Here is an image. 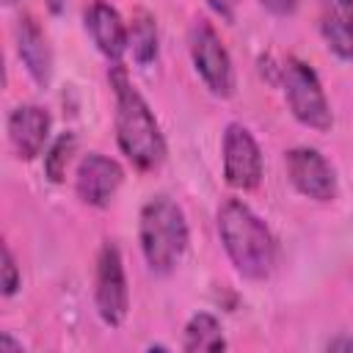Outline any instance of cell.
I'll return each instance as SVG.
<instances>
[{
    "mask_svg": "<svg viewBox=\"0 0 353 353\" xmlns=\"http://www.w3.org/2000/svg\"><path fill=\"white\" fill-rule=\"evenodd\" d=\"M270 14H276V17H287V14H292L295 11V6H298V0H259Z\"/></svg>",
    "mask_w": 353,
    "mask_h": 353,
    "instance_id": "obj_18",
    "label": "cell"
},
{
    "mask_svg": "<svg viewBox=\"0 0 353 353\" xmlns=\"http://www.w3.org/2000/svg\"><path fill=\"white\" fill-rule=\"evenodd\" d=\"M130 47L138 63H149L157 55V28H154V19L143 11L135 17L130 28Z\"/></svg>",
    "mask_w": 353,
    "mask_h": 353,
    "instance_id": "obj_15",
    "label": "cell"
},
{
    "mask_svg": "<svg viewBox=\"0 0 353 353\" xmlns=\"http://www.w3.org/2000/svg\"><path fill=\"white\" fill-rule=\"evenodd\" d=\"M237 3H240V0H207V6H210L218 17H223V19H232V17H234Z\"/></svg>",
    "mask_w": 353,
    "mask_h": 353,
    "instance_id": "obj_19",
    "label": "cell"
},
{
    "mask_svg": "<svg viewBox=\"0 0 353 353\" xmlns=\"http://www.w3.org/2000/svg\"><path fill=\"white\" fill-rule=\"evenodd\" d=\"M110 85L116 97V141L127 160L141 171H154L165 160V138L154 113L141 91L130 83L121 63L110 69Z\"/></svg>",
    "mask_w": 353,
    "mask_h": 353,
    "instance_id": "obj_1",
    "label": "cell"
},
{
    "mask_svg": "<svg viewBox=\"0 0 353 353\" xmlns=\"http://www.w3.org/2000/svg\"><path fill=\"white\" fill-rule=\"evenodd\" d=\"M85 30H88L91 41L97 44V50L108 61H113V63H119L121 55L130 47V30H127L124 19L105 0H94L88 6V11H85Z\"/></svg>",
    "mask_w": 353,
    "mask_h": 353,
    "instance_id": "obj_10",
    "label": "cell"
},
{
    "mask_svg": "<svg viewBox=\"0 0 353 353\" xmlns=\"http://www.w3.org/2000/svg\"><path fill=\"white\" fill-rule=\"evenodd\" d=\"M94 301L97 312L105 325L116 328L124 323L127 309H130V290H127V276H124V262L116 248V243H105L97 256V287H94Z\"/></svg>",
    "mask_w": 353,
    "mask_h": 353,
    "instance_id": "obj_6",
    "label": "cell"
},
{
    "mask_svg": "<svg viewBox=\"0 0 353 353\" xmlns=\"http://www.w3.org/2000/svg\"><path fill=\"white\" fill-rule=\"evenodd\" d=\"M218 234L234 270L262 281L276 265V243L265 221L240 199H226L218 207Z\"/></svg>",
    "mask_w": 353,
    "mask_h": 353,
    "instance_id": "obj_2",
    "label": "cell"
},
{
    "mask_svg": "<svg viewBox=\"0 0 353 353\" xmlns=\"http://www.w3.org/2000/svg\"><path fill=\"white\" fill-rule=\"evenodd\" d=\"M320 30L336 58L353 61V17L347 11H342L339 6H328L320 17Z\"/></svg>",
    "mask_w": 353,
    "mask_h": 353,
    "instance_id": "obj_14",
    "label": "cell"
},
{
    "mask_svg": "<svg viewBox=\"0 0 353 353\" xmlns=\"http://www.w3.org/2000/svg\"><path fill=\"white\" fill-rule=\"evenodd\" d=\"M223 179L234 190H254L262 179L259 143L243 124H229L223 132Z\"/></svg>",
    "mask_w": 353,
    "mask_h": 353,
    "instance_id": "obj_7",
    "label": "cell"
},
{
    "mask_svg": "<svg viewBox=\"0 0 353 353\" xmlns=\"http://www.w3.org/2000/svg\"><path fill=\"white\" fill-rule=\"evenodd\" d=\"M336 6H339L342 11H347V14L353 17V0H336Z\"/></svg>",
    "mask_w": 353,
    "mask_h": 353,
    "instance_id": "obj_22",
    "label": "cell"
},
{
    "mask_svg": "<svg viewBox=\"0 0 353 353\" xmlns=\"http://www.w3.org/2000/svg\"><path fill=\"white\" fill-rule=\"evenodd\" d=\"M190 58H193V66H196L199 77L210 88V94H215L221 99L234 94L232 58H229L223 41H221V36L215 33V28L207 19H199L190 28Z\"/></svg>",
    "mask_w": 353,
    "mask_h": 353,
    "instance_id": "obj_5",
    "label": "cell"
},
{
    "mask_svg": "<svg viewBox=\"0 0 353 353\" xmlns=\"http://www.w3.org/2000/svg\"><path fill=\"white\" fill-rule=\"evenodd\" d=\"M138 237L149 270L157 276L171 273L188 251V221L182 207L168 196L149 199L141 210Z\"/></svg>",
    "mask_w": 353,
    "mask_h": 353,
    "instance_id": "obj_3",
    "label": "cell"
},
{
    "mask_svg": "<svg viewBox=\"0 0 353 353\" xmlns=\"http://www.w3.org/2000/svg\"><path fill=\"white\" fill-rule=\"evenodd\" d=\"M6 3H8V0H6Z\"/></svg>",
    "mask_w": 353,
    "mask_h": 353,
    "instance_id": "obj_23",
    "label": "cell"
},
{
    "mask_svg": "<svg viewBox=\"0 0 353 353\" xmlns=\"http://www.w3.org/2000/svg\"><path fill=\"white\" fill-rule=\"evenodd\" d=\"M328 347H331V350H336V347H347V350H353V339H336V342H328Z\"/></svg>",
    "mask_w": 353,
    "mask_h": 353,
    "instance_id": "obj_21",
    "label": "cell"
},
{
    "mask_svg": "<svg viewBox=\"0 0 353 353\" xmlns=\"http://www.w3.org/2000/svg\"><path fill=\"white\" fill-rule=\"evenodd\" d=\"M281 83H284V99L290 105V113L303 127L328 132L334 124V113L314 69L298 58H287L281 66Z\"/></svg>",
    "mask_w": 353,
    "mask_h": 353,
    "instance_id": "obj_4",
    "label": "cell"
},
{
    "mask_svg": "<svg viewBox=\"0 0 353 353\" xmlns=\"http://www.w3.org/2000/svg\"><path fill=\"white\" fill-rule=\"evenodd\" d=\"M50 135V113L39 105H19L8 116V141L22 160L41 154Z\"/></svg>",
    "mask_w": 353,
    "mask_h": 353,
    "instance_id": "obj_11",
    "label": "cell"
},
{
    "mask_svg": "<svg viewBox=\"0 0 353 353\" xmlns=\"http://www.w3.org/2000/svg\"><path fill=\"white\" fill-rule=\"evenodd\" d=\"M74 149V135L72 132H63L52 146L50 152L44 154V171L52 182H63V174H66V163H69V154Z\"/></svg>",
    "mask_w": 353,
    "mask_h": 353,
    "instance_id": "obj_16",
    "label": "cell"
},
{
    "mask_svg": "<svg viewBox=\"0 0 353 353\" xmlns=\"http://www.w3.org/2000/svg\"><path fill=\"white\" fill-rule=\"evenodd\" d=\"M0 350H3V353H6V350H17V353H19V350H22V345H19V342H14L8 334H3V336H0Z\"/></svg>",
    "mask_w": 353,
    "mask_h": 353,
    "instance_id": "obj_20",
    "label": "cell"
},
{
    "mask_svg": "<svg viewBox=\"0 0 353 353\" xmlns=\"http://www.w3.org/2000/svg\"><path fill=\"white\" fill-rule=\"evenodd\" d=\"M223 347H226V339H223V328H221L218 317H212L210 312H199L188 320L182 350H188V353H215V350H223Z\"/></svg>",
    "mask_w": 353,
    "mask_h": 353,
    "instance_id": "obj_13",
    "label": "cell"
},
{
    "mask_svg": "<svg viewBox=\"0 0 353 353\" xmlns=\"http://www.w3.org/2000/svg\"><path fill=\"white\" fill-rule=\"evenodd\" d=\"M124 179V171L116 160L99 154V152H88L80 165H77V176H74V190L77 199L88 207H108L110 199L116 196L119 185Z\"/></svg>",
    "mask_w": 353,
    "mask_h": 353,
    "instance_id": "obj_9",
    "label": "cell"
},
{
    "mask_svg": "<svg viewBox=\"0 0 353 353\" xmlns=\"http://www.w3.org/2000/svg\"><path fill=\"white\" fill-rule=\"evenodd\" d=\"M19 287V270L8 245H3V295H14Z\"/></svg>",
    "mask_w": 353,
    "mask_h": 353,
    "instance_id": "obj_17",
    "label": "cell"
},
{
    "mask_svg": "<svg viewBox=\"0 0 353 353\" xmlns=\"http://www.w3.org/2000/svg\"><path fill=\"white\" fill-rule=\"evenodd\" d=\"M287 165V176L292 182V188L314 201H331L336 196V174L331 168V163L312 146H298L290 149L284 157Z\"/></svg>",
    "mask_w": 353,
    "mask_h": 353,
    "instance_id": "obj_8",
    "label": "cell"
},
{
    "mask_svg": "<svg viewBox=\"0 0 353 353\" xmlns=\"http://www.w3.org/2000/svg\"><path fill=\"white\" fill-rule=\"evenodd\" d=\"M17 52L25 63L28 74L39 85H47L50 74H52V55H50V47H47L41 28L30 17H22L17 25Z\"/></svg>",
    "mask_w": 353,
    "mask_h": 353,
    "instance_id": "obj_12",
    "label": "cell"
}]
</instances>
